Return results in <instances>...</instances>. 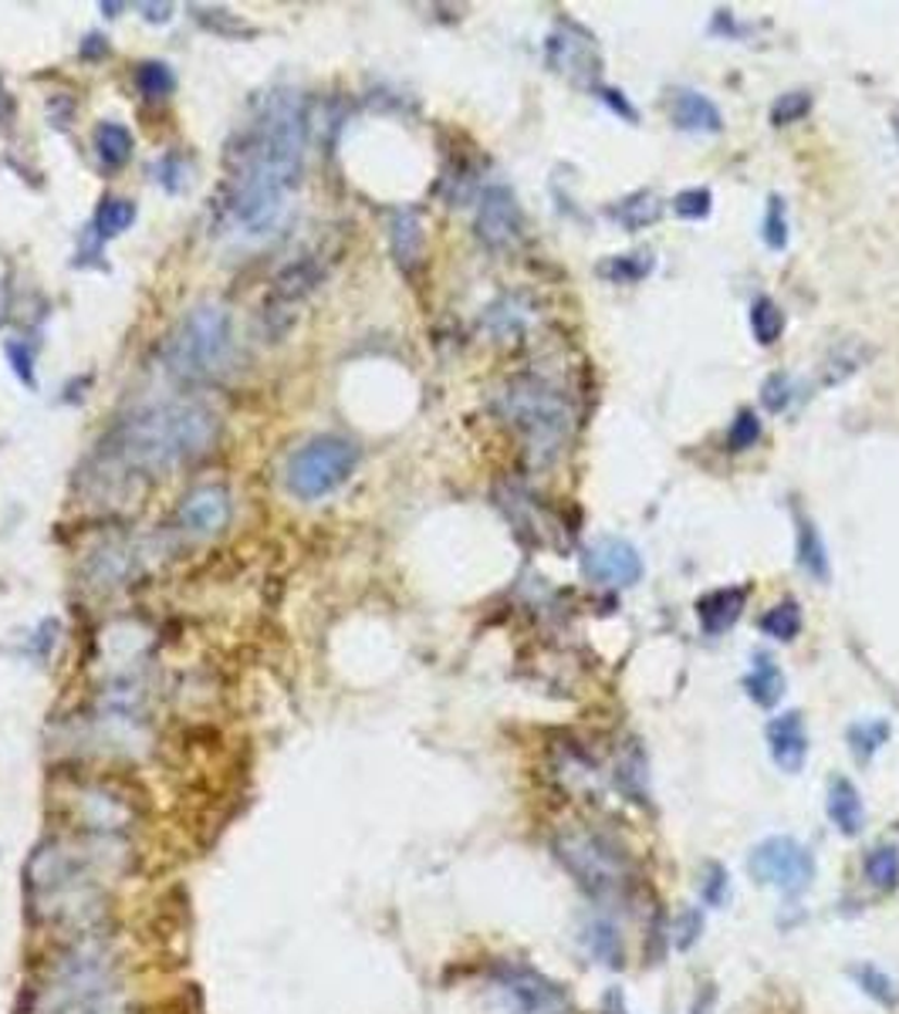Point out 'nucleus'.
<instances>
[{
	"instance_id": "nucleus-1",
	"label": "nucleus",
	"mask_w": 899,
	"mask_h": 1014,
	"mask_svg": "<svg viewBox=\"0 0 899 1014\" xmlns=\"http://www.w3.org/2000/svg\"><path fill=\"white\" fill-rule=\"evenodd\" d=\"M304 105L298 96H274L261 118L240 136L230 176V221L244 234H267L288 206L304 166Z\"/></svg>"
},
{
	"instance_id": "nucleus-2",
	"label": "nucleus",
	"mask_w": 899,
	"mask_h": 1014,
	"mask_svg": "<svg viewBox=\"0 0 899 1014\" xmlns=\"http://www.w3.org/2000/svg\"><path fill=\"white\" fill-rule=\"evenodd\" d=\"M35 1014H129L118 957L96 937L61 950L38 988Z\"/></svg>"
},
{
	"instance_id": "nucleus-3",
	"label": "nucleus",
	"mask_w": 899,
	"mask_h": 1014,
	"mask_svg": "<svg viewBox=\"0 0 899 1014\" xmlns=\"http://www.w3.org/2000/svg\"><path fill=\"white\" fill-rule=\"evenodd\" d=\"M112 839H96L85 846L75 842H48L30 855L24 886L30 910H38L51 919H82L96 913L99 879L96 863L99 852L109 849Z\"/></svg>"
},
{
	"instance_id": "nucleus-4",
	"label": "nucleus",
	"mask_w": 899,
	"mask_h": 1014,
	"mask_svg": "<svg viewBox=\"0 0 899 1014\" xmlns=\"http://www.w3.org/2000/svg\"><path fill=\"white\" fill-rule=\"evenodd\" d=\"M216 440V416L193 403H170L136 413L122 423L115 447L126 464L142 471H166L200 456Z\"/></svg>"
},
{
	"instance_id": "nucleus-5",
	"label": "nucleus",
	"mask_w": 899,
	"mask_h": 1014,
	"mask_svg": "<svg viewBox=\"0 0 899 1014\" xmlns=\"http://www.w3.org/2000/svg\"><path fill=\"white\" fill-rule=\"evenodd\" d=\"M234 322L221 304H200L186 315L166 342V368L176 379H207L230 359Z\"/></svg>"
},
{
	"instance_id": "nucleus-6",
	"label": "nucleus",
	"mask_w": 899,
	"mask_h": 1014,
	"mask_svg": "<svg viewBox=\"0 0 899 1014\" xmlns=\"http://www.w3.org/2000/svg\"><path fill=\"white\" fill-rule=\"evenodd\" d=\"M504 413L508 420L532 440L538 450H554L569 437L572 426V410L562 392H554L541 379H517L504 392Z\"/></svg>"
},
{
	"instance_id": "nucleus-7",
	"label": "nucleus",
	"mask_w": 899,
	"mask_h": 1014,
	"mask_svg": "<svg viewBox=\"0 0 899 1014\" xmlns=\"http://www.w3.org/2000/svg\"><path fill=\"white\" fill-rule=\"evenodd\" d=\"M359 464V450L342 437H319L304 443L288 460V487L301 501L328 498L332 490L342 487Z\"/></svg>"
},
{
	"instance_id": "nucleus-8",
	"label": "nucleus",
	"mask_w": 899,
	"mask_h": 1014,
	"mask_svg": "<svg viewBox=\"0 0 899 1014\" xmlns=\"http://www.w3.org/2000/svg\"><path fill=\"white\" fill-rule=\"evenodd\" d=\"M558 859L569 866V873L578 879V886L592 897H612L615 889L626 886V859L619 855L605 839L596 833H582V828H569L554 839Z\"/></svg>"
},
{
	"instance_id": "nucleus-9",
	"label": "nucleus",
	"mask_w": 899,
	"mask_h": 1014,
	"mask_svg": "<svg viewBox=\"0 0 899 1014\" xmlns=\"http://www.w3.org/2000/svg\"><path fill=\"white\" fill-rule=\"evenodd\" d=\"M748 869L758 882L782 889V893H788V897H798L815 879V859L798 839L774 836V839H764L751 852Z\"/></svg>"
},
{
	"instance_id": "nucleus-10",
	"label": "nucleus",
	"mask_w": 899,
	"mask_h": 1014,
	"mask_svg": "<svg viewBox=\"0 0 899 1014\" xmlns=\"http://www.w3.org/2000/svg\"><path fill=\"white\" fill-rule=\"evenodd\" d=\"M494 991H498V1001L508 1014H569L565 994L535 971L511 967L498 977Z\"/></svg>"
},
{
	"instance_id": "nucleus-11",
	"label": "nucleus",
	"mask_w": 899,
	"mask_h": 1014,
	"mask_svg": "<svg viewBox=\"0 0 899 1014\" xmlns=\"http://www.w3.org/2000/svg\"><path fill=\"white\" fill-rule=\"evenodd\" d=\"M582 572L596 586L626 589L642 578V555L623 538H599L582 551Z\"/></svg>"
},
{
	"instance_id": "nucleus-12",
	"label": "nucleus",
	"mask_w": 899,
	"mask_h": 1014,
	"mask_svg": "<svg viewBox=\"0 0 899 1014\" xmlns=\"http://www.w3.org/2000/svg\"><path fill=\"white\" fill-rule=\"evenodd\" d=\"M477 237L487 248H511L521 237V206L511 193V187H490L477 210Z\"/></svg>"
},
{
	"instance_id": "nucleus-13",
	"label": "nucleus",
	"mask_w": 899,
	"mask_h": 1014,
	"mask_svg": "<svg viewBox=\"0 0 899 1014\" xmlns=\"http://www.w3.org/2000/svg\"><path fill=\"white\" fill-rule=\"evenodd\" d=\"M545 54H548V61L554 65V72H565V75H572V78L582 82V85H585L588 78H596L599 68H602L596 45L588 41V38H578V30L569 27V24L558 27L554 35L548 38Z\"/></svg>"
},
{
	"instance_id": "nucleus-14",
	"label": "nucleus",
	"mask_w": 899,
	"mask_h": 1014,
	"mask_svg": "<svg viewBox=\"0 0 899 1014\" xmlns=\"http://www.w3.org/2000/svg\"><path fill=\"white\" fill-rule=\"evenodd\" d=\"M764 737H767L774 764L788 775H798L804 767V758H809V730H804V717L798 711L771 717L764 727Z\"/></svg>"
},
{
	"instance_id": "nucleus-15",
	"label": "nucleus",
	"mask_w": 899,
	"mask_h": 1014,
	"mask_svg": "<svg viewBox=\"0 0 899 1014\" xmlns=\"http://www.w3.org/2000/svg\"><path fill=\"white\" fill-rule=\"evenodd\" d=\"M179 521H183V528H190L193 535L221 531L230 521V495L224 487H197L190 498H183Z\"/></svg>"
},
{
	"instance_id": "nucleus-16",
	"label": "nucleus",
	"mask_w": 899,
	"mask_h": 1014,
	"mask_svg": "<svg viewBox=\"0 0 899 1014\" xmlns=\"http://www.w3.org/2000/svg\"><path fill=\"white\" fill-rule=\"evenodd\" d=\"M670 115L676 122V129H684V133H721L724 129L721 109L710 102L707 96H700V91H694V88L673 91Z\"/></svg>"
},
{
	"instance_id": "nucleus-17",
	"label": "nucleus",
	"mask_w": 899,
	"mask_h": 1014,
	"mask_svg": "<svg viewBox=\"0 0 899 1014\" xmlns=\"http://www.w3.org/2000/svg\"><path fill=\"white\" fill-rule=\"evenodd\" d=\"M744 602H748V589H714L710 596H703L697 602V619H700V629L707 636H724L744 612Z\"/></svg>"
},
{
	"instance_id": "nucleus-18",
	"label": "nucleus",
	"mask_w": 899,
	"mask_h": 1014,
	"mask_svg": "<svg viewBox=\"0 0 899 1014\" xmlns=\"http://www.w3.org/2000/svg\"><path fill=\"white\" fill-rule=\"evenodd\" d=\"M828 818L842 836H859L865 825V809L849 778H832L828 785Z\"/></svg>"
},
{
	"instance_id": "nucleus-19",
	"label": "nucleus",
	"mask_w": 899,
	"mask_h": 1014,
	"mask_svg": "<svg viewBox=\"0 0 899 1014\" xmlns=\"http://www.w3.org/2000/svg\"><path fill=\"white\" fill-rule=\"evenodd\" d=\"M744 690H748V697L758 703V706H774L782 697H785V673H782V666L774 663L767 653H754V666H751V673L744 676Z\"/></svg>"
},
{
	"instance_id": "nucleus-20",
	"label": "nucleus",
	"mask_w": 899,
	"mask_h": 1014,
	"mask_svg": "<svg viewBox=\"0 0 899 1014\" xmlns=\"http://www.w3.org/2000/svg\"><path fill=\"white\" fill-rule=\"evenodd\" d=\"M605 213H609V221H615L623 230H646V227H653V224L660 221L663 206H660V197H657V193L639 190V193H633V197L615 200Z\"/></svg>"
},
{
	"instance_id": "nucleus-21",
	"label": "nucleus",
	"mask_w": 899,
	"mask_h": 1014,
	"mask_svg": "<svg viewBox=\"0 0 899 1014\" xmlns=\"http://www.w3.org/2000/svg\"><path fill=\"white\" fill-rule=\"evenodd\" d=\"M795 551H798V565H801L804 572H809L812 578H819V581H828V578H832L828 555H825V541H822L819 528H815L804 514H798V541H795Z\"/></svg>"
},
{
	"instance_id": "nucleus-22",
	"label": "nucleus",
	"mask_w": 899,
	"mask_h": 1014,
	"mask_svg": "<svg viewBox=\"0 0 899 1014\" xmlns=\"http://www.w3.org/2000/svg\"><path fill=\"white\" fill-rule=\"evenodd\" d=\"M392 254L402 267H416L423 254V227L420 217L410 210H402L392 217Z\"/></svg>"
},
{
	"instance_id": "nucleus-23",
	"label": "nucleus",
	"mask_w": 899,
	"mask_h": 1014,
	"mask_svg": "<svg viewBox=\"0 0 899 1014\" xmlns=\"http://www.w3.org/2000/svg\"><path fill=\"white\" fill-rule=\"evenodd\" d=\"M657 267V258L649 251H633V254H615L605 264H599V274L609 278L612 285H636L642 278H649Z\"/></svg>"
},
{
	"instance_id": "nucleus-24",
	"label": "nucleus",
	"mask_w": 899,
	"mask_h": 1014,
	"mask_svg": "<svg viewBox=\"0 0 899 1014\" xmlns=\"http://www.w3.org/2000/svg\"><path fill=\"white\" fill-rule=\"evenodd\" d=\"M96 152L109 170L126 166V160L133 157V133L118 122H102L96 129Z\"/></svg>"
},
{
	"instance_id": "nucleus-25",
	"label": "nucleus",
	"mask_w": 899,
	"mask_h": 1014,
	"mask_svg": "<svg viewBox=\"0 0 899 1014\" xmlns=\"http://www.w3.org/2000/svg\"><path fill=\"white\" fill-rule=\"evenodd\" d=\"M751 331L758 346H774L785 335V312L774 298H758L751 304Z\"/></svg>"
},
{
	"instance_id": "nucleus-26",
	"label": "nucleus",
	"mask_w": 899,
	"mask_h": 1014,
	"mask_svg": "<svg viewBox=\"0 0 899 1014\" xmlns=\"http://www.w3.org/2000/svg\"><path fill=\"white\" fill-rule=\"evenodd\" d=\"M761 633L771 636V639H778V642H791L801 633V609H798V602L785 599L774 609H767L761 616Z\"/></svg>"
},
{
	"instance_id": "nucleus-27",
	"label": "nucleus",
	"mask_w": 899,
	"mask_h": 1014,
	"mask_svg": "<svg viewBox=\"0 0 899 1014\" xmlns=\"http://www.w3.org/2000/svg\"><path fill=\"white\" fill-rule=\"evenodd\" d=\"M846 741H849V748H852V754L859 761H870L889 741V724L886 721H859V724L849 727Z\"/></svg>"
},
{
	"instance_id": "nucleus-28",
	"label": "nucleus",
	"mask_w": 899,
	"mask_h": 1014,
	"mask_svg": "<svg viewBox=\"0 0 899 1014\" xmlns=\"http://www.w3.org/2000/svg\"><path fill=\"white\" fill-rule=\"evenodd\" d=\"M133 221H136V203L122 200V197H109V200H102V206L96 213V230H99V237H115Z\"/></svg>"
},
{
	"instance_id": "nucleus-29",
	"label": "nucleus",
	"mask_w": 899,
	"mask_h": 1014,
	"mask_svg": "<svg viewBox=\"0 0 899 1014\" xmlns=\"http://www.w3.org/2000/svg\"><path fill=\"white\" fill-rule=\"evenodd\" d=\"M865 879H870V886L883 889V893L896 889V882H899V852L889 849V846L870 852V859H865Z\"/></svg>"
},
{
	"instance_id": "nucleus-30",
	"label": "nucleus",
	"mask_w": 899,
	"mask_h": 1014,
	"mask_svg": "<svg viewBox=\"0 0 899 1014\" xmlns=\"http://www.w3.org/2000/svg\"><path fill=\"white\" fill-rule=\"evenodd\" d=\"M136 85L146 99H166L176 88V75L170 65H163V61H142V65L136 68Z\"/></svg>"
},
{
	"instance_id": "nucleus-31",
	"label": "nucleus",
	"mask_w": 899,
	"mask_h": 1014,
	"mask_svg": "<svg viewBox=\"0 0 899 1014\" xmlns=\"http://www.w3.org/2000/svg\"><path fill=\"white\" fill-rule=\"evenodd\" d=\"M809 112H812V91H804V88L785 91V96H778L771 105V126L785 129L791 122H801Z\"/></svg>"
},
{
	"instance_id": "nucleus-32",
	"label": "nucleus",
	"mask_w": 899,
	"mask_h": 1014,
	"mask_svg": "<svg viewBox=\"0 0 899 1014\" xmlns=\"http://www.w3.org/2000/svg\"><path fill=\"white\" fill-rule=\"evenodd\" d=\"M761 237L771 251H785L788 248V217H785V200L774 193L767 200V210H764V224H761Z\"/></svg>"
},
{
	"instance_id": "nucleus-33",
	"label": "nucleus",
	"mask_w": 899,
	"mask_h": 1014,
	"mask_svg": "<svg viewBox=\"0 0 899 1014\" xmlns=\"http://www.w3.org/2000/svg\"><path fill=\"white\" fill-rule=\"evenodd\" d=\"M710 206H714V197H710V190H703V187L684 190V193L673 197V213L679 221H703V217H710Z\"/></svg>"
},
{
	"instance_id": "nucleus-34",
	"label": "nucleus",
	"mask_w": 899,
	"mask_h": 1014,
	"mask_svg": "<svg viewBox=\"0 0 899 1014\" xmlns=\"http://www.w3.org/2000/svg\"><path fill=\"white\" fill-rule=\"evenodd\" d=\"M758 440H761V420L751 410H740L734 426H731V437H727L731 450H751Z\"/></svg>"
},
{
	"instance_id": "nucleus-35",
	"label": "nucleus",
	"mask_w": 899,
	"mask_h": 1014,
	"mask_svg": "<svg viewBox=\"0 0 899 1014\" xmlns=\"http://www.w3.org/2000/svg\"><path fill=\"white\" fill-rule=\"evenodd\" d=\"M761 403H764L767 413H782L791 403V379L785 373L767 376L764 386H761Z\"/></svg>"
},
{
	"instance_id": "nucleus-36",
	"label": "nucleus",
	"mask_w": 899,
	"mask_h": 1014,
	"mask_svg": "<svg viewBox=\"0 0 899 1014\" xmlns=\"http://www.w3.org/2000/svg\"><path fill=\"white\" fill-rule=\"evenodd\" d=\"M856 977H859L862 991H865V994H873L876 1001H883V1004H892V1001H896L892 985H889V977H886L883 971H876V967H859V971H856Z\"/></svg>"
},
{
	"instance_id": "nucleus-37",
	"label": "nucleus",
	"mask_w": 899,
	"mask_h": 1014,
	"mask_svg": "<svg viewBox=\"0 0 899 1014\" xmlns=\"http://www.w3.org/2000/svg\"><path fill=\"white\" fill-rule=\"evenodd\" d=\"M588 943H592V954H596V957L615 964V957H619V937H615V930H612L609 924H596L592 930H588Z\"/></svg>"
},
{
	"instance_id": "nucleus-38",
	"label": "nucleus",
	"mask_w": 899,
	"mask_h": 1014,
	"mask_svg": "<svg viewBox=\"0 0 899 1014\" xmlns=\"http://www.w3.org/2000/svg\"><path fill=\"white\" fill-rule=\"evenodd\" d=\"M183 173H186V166H183L179 157H173V152L157 163V179L163 183V187H166L170 193H176V190L183 187Z\"/></svg>"
},
{
	"instance_id": "nucleus-39",
	"label": "nucleus",
	"mask_w": 899,
	"mask_h": 1014,
	"mask_svg": "<svg viewBox=\"0 0 899 1014\" xmlns=\"http://www.w3.org/2000/svg\"><path fill=\"white\" fill-rule=\"evenodd\" d=\"M596 96H599V102H605L609 109H615L623 118H629V122H639V112H636V105L623 96L619 88H609V85H602V88H596Z\"/></svg>"
},
{
	"instance_id": "nucleus-40",
	"label": "nucleus",
	"mask_w": 899,
	"mask_h": 1014,
	"mask_svg": "<svg viewBox=\"0 0 899 1014\" xmlns=\"http://www.w3.org/2000/svg\"><path fill=\"white\" fill-rule=\"evenodd\" d=\"M710 873H714V879H707V886H703V897H707V903H710V906H717V903H724L727 879H724V869H721V866H710Z\"/></svg>"
},
{
	"instance_id": "nucleus-41",
	"label": "nucleus",
	"mask_w": 899,
	"mask_h": 1014,
	"mask_svg": "<svg viewBox=\"0 0 899 1014\" xmlns=\"http://www.w3.org/2000/svg\"><path fill=\"white\" fill-rule=\"evenodd\" d=\"M700 927H703V919H700V913H694V910H690V913H687V927H684V924H679V937H676V943H679V947H684V950H687V947H690V943H694V940L700 937Z\"/></svg>"
},
{
	"instance_id": "nucleus-42",
	"label": "nucleus",
	"mask_w": 899,
	"mask_h": 1014,
	"mask_svg": "<svg viewBox=\"0 0 899 1014\" xmlns=\"http://www.w3.org/2000/svg\"><path fill=\"white\" fill-rule=\"evenodd\" d=\"M8 352H11V359L17 362V365H14V368H17V376H21L27 386H35V373H30V355H27V352L21 355V349H17V346H11Z\"/></svg>"
},
{
	"instance_id": "nucleus-43",
	"label": "nucleus",
	"mask_w": 899,
	"mask_h": 1014,
	"mask_svg": "<svg viewBox=\"0 0 899 1014\" xmlns=\"http://www.w3.org/2000/svg\"><path fill=\"white\" fill-rule=\"evenodd\" d=\"M892 133H896V139H899V109H896V115H892Z\"/></svg>"
}]
</instances>
